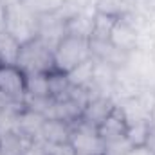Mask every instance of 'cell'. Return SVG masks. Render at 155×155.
<instances>
[{"label":"cell","mask_w":155,"mask_h":155,"mask_svg":"<svg viewBox=\"0 0 155 155\" xmlns=\"http://www.w3.org/2000/svg\"><path fill=\"white\" fill-rule=\"evenodd\" d=\"M92 60L90 40L67 35L54 47V69L60 72H71L78 65Z\"/></svg>","instance_id":"3"},{"label":"cell","mask_w":155,"mask_h":155,"mask_svg":"<svg viewBox=\"0 0 155 155\" xmlns=\"http://www.w3.org/2000/svg\"><path fill=\"white\" fill-rule=\"evenodd\" d=\"M35 141L16 126L0 130V155H24Z\"/></svg>","instance_id":"9"},{"label":"cell","mask_w":155,"mask_h":155,"mask_svg":"<svg viewBox=\"0 0 155 155\" xmlns=\"http://www.w3.org/2000/svg\"><path fill=\"white\" fill-rule=\"evenodd\" d=\"M27 74L16 63L0 61V97L25 105Z\"/></svg>","instance_id":"5"},{"label":"cell","mask_w":155,"mask_h":155,"mask_svg":"<svg viewBox=\"0 0 155 155\" xmlns=\"http://www.w3.org/2000/svg\"><path fill=\"white\" fill-rule=\"evenodd\" d=\"M71 128H72L71 123L60 119H45L40 132V141H43L49 146H67Z\"/></svg>","instance_id":"11"},{"label":"cell","mask_w":155,"mask_h":155,"mask_svg":"<svg viewBox=\"0 0 155 155\" xmlns=\"http://www.w3.org/2000/svg\"><path fill=\"white\" fill-rule=\"evenodd\" d=\"M90 49H92V58L94 60L103 61V63L114 67L116 71L124 69L128 65L130 54H126L121 49H117L116 45H112L108 40H90Z\"/></svg>","instance_id":"7"},{"label":"cell","mask_w":155,"mask_h":155,"mask_svg":"<svg viewBox=\"0 0 155 155\" xmlns=\"http://www.w3.org/2000/svg\"><path fill=\"white\" fill-rule=\"evenodd\" d=\"M146 146L155 153V123L150 124V130H148V137H146Z\"/></svg>","instance_id":"18"},{"label":"cell","mask_w":155,"mask_h":155,"mask_svg":"<svg viewBox=\"0 0 155 155\" xmlns=\"http://www.w3.org/2000/svg\"><path fill=\"white\" fill-rule=\"evenodd\" d=\"M18 51H20V43L2 29L0 31V61H4V63H16Z\"/></svg>","instance_id":"16"},{"label":"cell","mask_w":155,"mask_h":155,"mask_svg":"<svg viewBox=\"0 0 155 155\" xmlns=\"http://www.w3.org/2000/svg\"><path fill=\"white\" fill-rule=\"evenodd\" d=\"M67 146L74 155H107V143L103 141L97 126L85 123L83 119L72 124Z\"/></svg>","instance_id":"4"},{"label":"cell","mask_w":155,"mask_h":155,"mask_svg":"<svg viewBox=\"0 0 155 155\" xmlns=\"http://www.w3.org/2000/svg\"><path fill=\"white\" fill-rule=\"evenodd\" d=\"M116 20H117V16H114V15H108V13H103V11H97L96 9L94 27H92V36H90V40H108Z\"/></svg>","instance_id":"14"},{"label":"cell","mask_w":155,"mask_h":155,"mask_svg":"<svg viewBox=\"0 0 155 155\" xmlns=\"http://www.w3.org/2000/svg\"><path fill=\"white\" fill-rule=\"evenodd\" d=\"M18 2L24 4V5H25L29 11H33L36 16L58 13V11L65 5V0H18Z\"/></svg>","instance_id":"15"},{"label":"cell","mask_w":155,"mask_h":155,"mask_svg":"<svg viewBox=\"0 0 155 155\" xmlns=\"http://www.w3.org/2000/svg\"><path fill=\"white\" fill-rule=\"evenodd\" d=\"M103 141L107 144L116 143L121 139H126V130H128V121L123 116V112L119 110V107L116 105V108L110 112V116L107 117L99 126H97Z\"/></svg>","instance_id":"10"},{"label":"cell","mask_w":155,"mask_h":155,"mask_svg":"<svg viewBox=\"0 0 155 155\" xmlns=\"http://www.w3.org/2000/svg\"><path fill=\"white\" fill-rule=\"evenodd\" d=\"M116 108V103L114 99L107 97V96H101V94H92L90 99L87 101L83 112H81V119L85 123H90L94 126H99L107 117L110 116V112Z\"/></svg>","instance_id":"8"},{"label":"cell","mask_w":155,"mask_h":155,"mask_svg":"<svg viewBox=\"0 0 155 155\" xmlns=\"http://www.w3.org/2000/svg\"><path fill=\"white\" fill-rule=\"evenodd\" d=\"M25 99H52L51 92H49L47 74H27Z\"/></svg>","instance_id":"13"},{"label":"cell","mask_w":155,"mask_h":155,"mask_svg":"<svg viewBox=\"0 0 155 155\" xmlns=\"http://www.w3.org/2000/svg\"><path fill=\"white\" fill-rule=\"evenodd\" d=\"M152 123H155V103H153V112H152Z\"/></svg>","instance_id":"19"},{"label":"cell","mask_w":155,"mask_h":155,"mask_svg":"<svg viewBox=\"0 0 155 155\" xmlns=\"http://www.w3.org/2000/svg\"><path fill=\"white\" fill-rule=\"evenodd\" d=\"M38 20L33 11H29L18 0L4 2V31L11 35L20 45L38 36Z\"/></svg>","instance_id":"1"},{"label":"cell","mask_w":155,"mask_h":155,"mask_svg":"<svg viewBox=\"0 0 155 155\" xmlns=\"http://www.w3.org/2000/svg\"><path fill=\"white\" fill-rule=\"evenodd\" d=\"M92 76H94V58L78 65L71 72H67V78L72 87L76 88H88L92 90Z\"/></svg>","instance_id":"12"},{"label":"cell","mask_w":155,"mask_h":155,"mask_svg":"<svg viewBox=\"0 0 155 155\" xmlns=\"http://www.w3.org/2000/svg\"><path fill=\"white\" fill-rule=\"evenodd\" d=\"M16 65L25 74H47L54 71V49L40 38L31 40L20 45Z\"/></svg>","instance_id":"2"},{"label":"cell","mask_w":155,"mask_h":155,"mask_svg":"<svg viewBox=\"0 0 155 155\" xmlns=\"http://www.w3.org/2000/svg\"><path fill=\"white\" fill-rule=\"evenodd\" d=\"M108 41L112 45H116L117 49H121L123 52H126V54H132V52L141 49V31H139V27L135 25V22L132 20L130 15L117 16Z\"/></svg>","instance_id":"6"},{"label":"cell","mask_w":155,"mask_h":155,"mask_svg":"<svg viewBox=\"0 0 155 155\" xmlns=\"http://www.w3.org/2000/svg\"><path fill=\"white\" fill-rule=\"evenodd\" d=\"M126 155H155L146 144H139V146H130V150L126 152Z\"/></svg>","instance_id":"17"}]
</instances>
